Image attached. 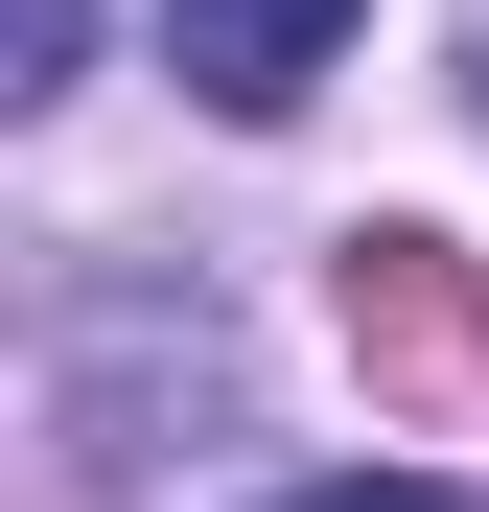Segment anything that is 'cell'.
<instances>
[{"instance_id": "1", "label": "cell", "mask_w": 489, "mask_h": 512, "mask_svg": "<svg viewBox=\"0 0 489 512\" xmlns=\"http://www.w3.org/2000/svg\"><path fill=\"white\" fill-rule=\"evenodd\" d=\"M326 303H350L373 396H420V419H466V396H489V280H466L443 233H350V280H326Z\"/></svg>"}, {"instance_id": "2", "label": "cell", "mask_w": 489, "mask_h": 512, "mask_svg": "<svg viewBox=\"0 0 489 512\" xmlns=\"http://www.w3.org/2000/svg\"><path fill=\"white\" fill-rule=\"evenodd\" d=\"M326 47H350V0H163V70H187L210 117H303Z\"/></svg>"}, {"instance_id": "4", "label": "cell", "mask_w": 489, "mask_h": 512, "mask_svg": "<svg viewBox=\"0 0 489 512\" xmlns=\"http://www.w3.org/2000/svg\"><path fill=\"white\" fill-rule=\"evenodd\" d=\"M280 512H466V489H373V466H350V489H280Z\"/></svg>"}, {"instance_id": "3", "label": "cell", "mask_w": 489, "mask_h": 512, "mask_svg": "<svg viewBox=\"0 0 489 512\" xmlns=\"http://www.w3.org/2000/svg\"><path fill=\"white\" fill-rule=\"evenodd\" d=\"M70 24H94V0H0V47H24V94H70Z\"/></svg>"}]
</instances>
